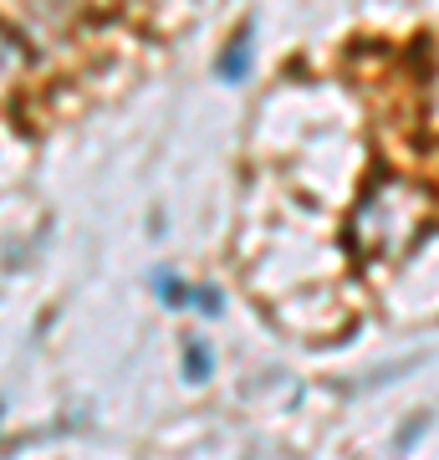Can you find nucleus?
Instances as JSON below:
<instances>
[{
	"instance_id": "1",
	"label": "nucleus",
	"mask_w": 439,
	"mask_h": 460,
	"mask_svg": "<svg viewBox=\"0 0 439 460\" xmlns=\"http://www.w3.org/2000/svg\"><path fill=\"white\" fill-rule=\"evenodd\" d=\"M435 220H439V210H435V195L429 190L389 180L353 210V246L368 261H399Z\"/></svg>"
},
{
	"instance_id": "2",
	"label": "nucleus",
	"mask_w": 439,
	"mask_h": 460,
	"mask_svg": "<svg viewBox=\"0 0 439 460\" xmlns=\"http://www.w3.org/2000/svg\"><path fill=\"white\" fill-rule=\"evenodd\" d=\"M245 66H250V26H245V31L235 36V41H230V51L220 57V72H225L230 83H241Z\"/></svg>"
},
{
	"instance_id": "3",
	"label": "nucleus",
	"mask_w": 439,
	"mask_h": 460,
	"mask_svg": "<svg viewBox=\"0 0 439 460\" xmlns=\"http://www.w3.org/2000/svg\"><path fill=\"white\" fill-rule=\"evenodd\" d=\"M189 378H210V353L199 343H189Z\"/></svg>"
}]
</instances>
